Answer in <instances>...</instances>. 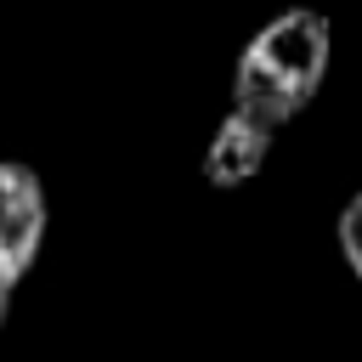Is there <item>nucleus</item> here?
<instances>
[{
  "label": "nucleus",
  "mask_w": 362,
  "mask_h": 362,
  "mask_svg": "<svg viewBox=\"0 0 362 362\" xmlns=\"http://www.w3.org/2000/svg\"><path fill=\"white\" fill-rule=\"evenodd\" d=\"M334 62V28L317 6H288L272 23H260V34L238 51L232 68V107L266 119L272 130H283L288 119H300L311 107V96L322 90Z\"/></svg>",
  "instance_id": "f257e3e1"
},
{
  "label": "nucleus",
  "mask_w": 362,
  "mask_h": 362,
  "mask_svg": "<svg viewBox=\"0 0 362 362\" xmlns=\"http://www.w3.org/2000/svg\"><path fill=\"white\" fill-rule=\"evenodd\" d=\"M45 243V187L28 164L0 158V328L11 322L17 288Z\"/></svg>",
  "instance_id": "f03ea898"
},
{
  "label": "nucleus",
  "mask_w": 362,
  "mask_h": 362,
  "mask_svg": "<svg viewBox=\"0 0 362 362\" xmlns=\"http://www.w3.org/2000/svg\"><path fill=\"white\" fill-rule=\"evenodd\" d=\"M272 141H277V130H272L266 119H255V113L232 107V113L215 124L209 147H204V181H209L215 192H232V187L255 181V175H260V164L272 158Z\"/></svg>",
  "instance_id": "7ed1b4c3"
},
{
  "label": "nucleus",
  "mask_w": 362,
  "mask_h": 362,
  "mask_svg": "<svg viewBox=\"0 0 362 362\" xmlns=\"http://www.w3.org/2000/svg\"><path fill=\"white\" fill-rule=\"evenodd\" d=\"M339 255H345V266H351L356 283H362V192L339 209Z\"/></svg>",
  "instance_id": "20e7f679"
}]
</instances>
